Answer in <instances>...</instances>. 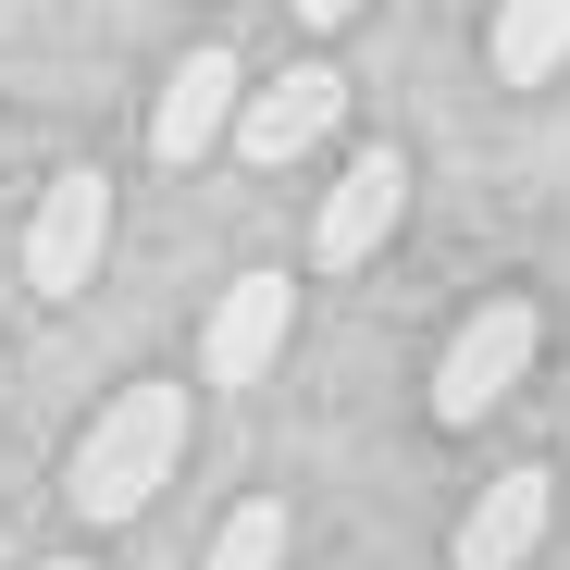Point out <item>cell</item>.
Masks as SVG:
<instances>
[{"instance_id": "1", "label": "cell", "mask_w": 570, "mask_h": 570, "mask_svg": "<svg viewBox=\"0 0 570 570\" xmlns=\"http://www.w3.org/2000/svg\"><path fill=\"white\" fill-rule=\"evenodd\" d=\"M174 459H186V385H125L100 422H87L62 497H75V521H137L174 484Z\"/></svg>"}, {"instance_id": "2", "label": "cell", "mask_w": 570, "mask_h": 570, "mask_svg": "<svg viewBox=\"0 0 570 570\" xmlns=\"http://www.w3.org/2000/svg\"><path fill=\"white\" fill-rule=\"evenodd\" d=\"M533 311L521 298H497V311H471L459 335H446V360H434V422H484V410H509V385L533 372Z\"/></svg>"}, {"instance_id": "3", "label": "cell", "mask_w": 570, "mask_h": 570, "mask_svg": "<svg viewBox=\"0 0 570 570\" xmlns=\"http://www.w3.org/2000/svg\"><path fill=\"white\" fill-rule=\"evenodd\" d=\"M335 112H347V75H335V62H285L273 87H248V100H236V149H248L261 174H285L298 149L335 137Z\"/></svg>"}, {"instance_id": "4", "label": "cell", "mask_w": 570, "mask_h": 570, "mask_svg": "<svg viewBox=\"0 0 570 570\" xmlns=\"http://www.w3.org/2000/svg\"><path fill=\"white\" fill-rule=\"evenodd\" d=\"M100 248H112V186L100 174H62L38 199V224H26V285H38V298H87Z\"/></svg>"}, {"instance_id": "5", "label": "cell", "mask_w": 570, "mask_h": 570, "mask_svg": "<svg viewBox=\"0 0 570 570\" xmlns=\"http://www.w3.org/2000/svg\"><path fill=\"white\" fill-rule=\"evenodd\" d=\"M285 335H298V285H285V273H236L224 311H212V335H199V372H212V385H261V372L285 360Z\"/></svg>"}, {"instance_id": "6", "label": "cell", "mask_w": 570, "mask_h": 570, "mask_svg": "<svg viewBox=\"0 0 570 570\" xmlns=\"http://www.w3.org/2000/svg\"><path fill=\"white\" fill-rule=\"evenodd\" d=\"M236 100H248V75H236V50H186L174 62V87H161V112H149V161H199L224 125H236Z\"/></svg>"}, {"instance_id": "7", "label": "cell", "mask_w": 570, "mask_h": 570, "mask_svg": "<svg viewBox=\"0 0 570 570\" xmlns=\"http://www.w3.org/2000/svg\"><path fill=\"white\" fill-rule=\"evenodd\" d=\"M397 224H410V161H397V149H360V161L335 174V199H323V236H311V248L347 273V261L385 248Z\"/></svg>"}, {"instance_id": "8", "label": "cell", "mask_w": 570, "mask_h": 570, "mask_svg": "<svg viewBox=\"0 0 570 570\" xmlns=\"http://www.w3.org/2000/svg\"><path fill=\"white\" fill-rule=\"evenodd\" d=\"M546 521H558V471H497L459 521V570H521L546 546Z\"/></svg>"}, {"instance_id": "9", "label": "cell", "mask_w": 570, "mask_h": 570, "mask_svg": "<svg viewBox=\"0 0 570 570\" xmlns=\"http://www.w3.org/2000/svg\"><path fill=\"white\" fill-rule=\"evenodd\" d=\"M558 62H570V0H497V75L546 87Z\"/></svg>"}, {"instance_id": "10", "label": "cell", "mask_w": 570, "mask_h": 570, "mask_svg": "<svg viewBox=\"0 0 570 570\" xmlns=\"http://www.w3.org/2000/svg\"><path fill=\"white\" fill-rule=\"evenodd\" d=\"M212 570H285V497H248V509L212 533Z\"/></svg>"}, {"instance_id": "11", "label": "cell", "mask_w": 570, "mask_h": 570, "mask_svg": "<svg viewBox=\"0 0 570 570\" xmlns=\"http://www.w3.org/2000/svg\"><path fill=\"white\" fill-rule=\"evenodd\" d=\"M298 13H311V26H347V13H360V0H298Z\"/></svg>"}, {"instance_id": "12", "label": "cell", "mask_w": 570, "mask_h": 570, "mask_svg": "<svg viewBox=\"0 0 570 570\" xmlns=\"http://www.w3.org/2000/svg\"><path fill=\"white\" fill-rule=\"evenodd\" d=\"M38 570H87V558H38Z\"/></svg>"}, {"instance_id": "13", "label": "cell", "mask_w": 570, "mask_h": 570, "mask_svg": "<svg viewBox=\"0 0 570 570\" xmlns=\"http://www.w3.org/2000/svg\"><path fill=\"white\" fill-rule=\"evenodd\" d=\"M0 385H13V360H0Z\"/></svg>"}]
</instances>
